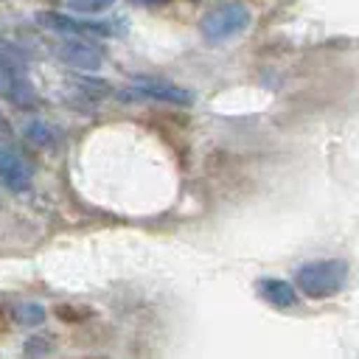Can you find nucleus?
Returning a JSON list of instances; mask_svg holds the SVG:
<instances>
[{
    "instance_id": "6e6552de",
    "label": "nucleus",
    "mask_w": 359,
    "mask_h": 359,
    "mask_svg": "<svg viewBox=\"0 0 359 359\" xmlns=\"http://www.w3.org/2000/svg\"><path fill=\"white\" fill-rule=\"evenodd\" d=\"M266 292H264V297L269 300V303H275V306H292L294 303V292L286 286V283H280V280H269V283H261Z\"/></svg>"
},
{
    "instance_id": "f257e3e1",
    "label": "nucleus",
    "mask_w": 359,
    "mask_h": 359,
    "mask_svg": "<svg viewBox=\"0 0 359 359\" xmlns=\"http://www.w3.org/2000/svg\"><path fill=\"white\" fill-rule=\"evenodd\" d=\"M31 174H34L31 163H28L17 149L0 143V182H3L8 191H22V188H28Z\"/></svg>"
},
{
    "instance_id": "423d86ee",
    "label": "nucleus",
    "mask_w": 359,
    "mask_h": 359,
    "mask_svg": "<svg viewBox=\"0 0 359 359\" xmlns=\"http://www.w3.org/2000/svg\"><path fill=\"white\" fill-rule=\"evenodd\" d=\"M0 67L22 73V67H25V53H22L17 45H11V42L0 39Z\"/></svg>"
},
{
    "instance_id": "20e7f679",
    "label": "nucleus",
    "mask_w": 359,
    "mask_h": 359,
    "mask_svg": "<svg viewBox=\"0 0 359 359\" xmlns=\"http://www.w3.org/2000/svg\"><path fill=\"white\" fill-rule=\"evenodd\" d=\"M36 20L48 28H59V31H73V34H87V31H98V34H109L112 28L104 25V22H81V20H70L65 14H56V11H39Z\"/></svg>"
},
{
    "instance_id": "7ed1b4c3",
    "label": "nucleus",
    "mask_w": 359,
    "mask_h": 359,
    "mask_svg": "<svg viewBox=\"0 0 359 359\" xmlns=\"http://www.w3.org/2000/svg\"><path fill=\"white\" fill-rule=\"evenodd\" d=\"M59 59L70 67H81V70H95L101 65V50L87 45V42H62L56 48Z\"/></svg>"
},
{
    "instance_id": "f8f14e48",
    "label": "nucleus",
    "mask_w": 359,
    "mask_h": 359,
    "mask_svg": "<svg viewBox=\"0 0 359 359\" xmlns=\"http://www.w3.org/2000/svg\"><path fill=\"white\" fill-rule=\"evenodd\" d=\"M84 359H112V356H104V353H90V356H84Z\"/></svg>"
},
{
    "instance_id": "0eeeda50",
    "label": "nucleus",
    "mask_w": 359,
    "mask_h": 359,
    "mask_svg": "<svg viewBox=\"0 0 359 359\" xmlns=\"http://www.w3.org/2000/svg\"><path fill=\"white\" fill-rule=\"evenodd\" d=\"M25 137L31 143H36V146H53L56 143V129L42 123V121H34V123L25 126Z\"/></svg>"
},
{
    "instance_id": "f03ea898",
    "label": "nucleus",
    "mask_w": 359,
    "mask_h": 359,
    "mask_svg": "<svg viewBox=\"0 0 359 359\" xmlns=\"http://www.w3.org/2000/svg\"><path fill=\"white\" fill-rule=\"evenodd\" d=\"M0 95L8 98L17 107H36V90H34V84L22 73H17V70L0 67Z\"/></svg>"
},
{
    "instance_id": "39448f33",
    "label": "nucleus",
    "mask_w": 359,
    "mask_h": 359,
    "mask_svg": "<svg viewBox=\"0 0 359 359\" xmlns=\"http://www.w3.org/2000/svg\"><path fill=\"white\" fill-rule=\"evenodd\" d=\"M93 314H95L93 309L79 306V303H56V306H53V317L62 320V323H67V325L87 323V320H93Z\"/></svg>"
},
{
    "instance_id": "1a4fd4ad",
    "label": "nucleus",
    "mask_w": 359,
    "mask_h": 359,
    "mask_svg": "<svg viewBox=\"0 0 359 359\" xmlns=\"http://www.w3.org/2000/svg\"><path fill=\"white\" fill-rule=\"evenodd\" d=\"M42 317H45V309H39V306H34V303L17 309V320H20V323H39Z\"/></svg>"
},
{
    "instance_id": "9d476101",
    "label": "nucleus",
    "mask_w": 359,
    "mask_h": 359,
    "mask_svg": "<svg viewBox=\"0 0 359 359\" xmlns=\"http://www.w3.org/2000/svg\"><path fill=\"white\" fill-rule=\"evenodd\" d=\"M67 3H73V6H84V8H101V6H107L109 0H67Z\"/></svg>"
},
{
    "instance_id": "9b49d317",
    "label": "nucleus",
    "mask_w": 359,
    "mask_h": 359,
    "mask_svg": "<svg viewBox=\"0 0 359 359\" xmlns=\"http://www.w3.org/2000/svg\"><path fill=\"white\" fill-rule=\"evenodd\" d=\"M0 129H3V132H8V121H6V115H3V112H0Z\"/></svg>"
}]
</instances>
